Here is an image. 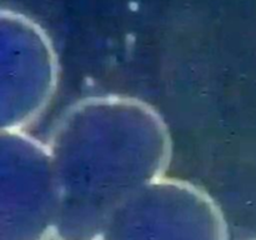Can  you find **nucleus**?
Instances as JSON below:
<instances>
[{
	"label": "nucleus",
	"mask_w": 256,
	"mask_h": 240,
	"mask_svg": "<svg viewBox=\"0 0 256 240\" xmlns=\"http://www.w3.org/2000/svg\"><path fill=\"white\" fill-rule=\"evenodd\" d=\"M48 148L59 190L79 182L122 189L162 178L172 142L152 106L130 98L102 96L69 109Z\"/></svg>",
	"instance_id": "1"
}]
</instances>
